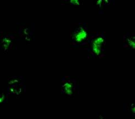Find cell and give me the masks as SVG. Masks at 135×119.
I'll list each match as a JSON object with an SVG mask.
<instances>
[{
	"label": "cell",
	"instance_id": "11",
	"mask_svg": "<svg viewBox=\"0 0 135 119\" xmlns=\"http://www.w3.org/2000/svg\"><path fill=\"white\" fill-rule=\"evenodd\" d=\"M130 110L132 114L135 113V105L134 103H132L130 105Z\"/></svg>",
	"mask_w": 135,
	"mask_h": 119
},
{
	"label": "cell",
	"instance_id": "3",
	"mask_svg": "<svg viewBox=\"0 0 135 119\" xmlns=\"http://www.w3.org/2000/svg\"><path fill=\"white\" fill-rule=\"evenodd\" d=\"M73 84L71 81H66L62 85V89L64 93L67 96H71L73 93Z\"/></svg>",
	"mask_w": 135,
	"mask_h": 119
},
{
	"label": "cell",
	"instance_id": "13",
	"mask_svg": "<svg viewBox=\"0 0 135 119\" xmlns=\"http://www.w3.org/2000/svg\"><path fill=\"white\" fill-rule=\"evenodd\" d=\"M103 2L106 4H108L109 3V0H103Z\"/></svg>",
	"mask_w": 135,
	"mask_h": 119
},
{
	"label": "cell",
	"instance_id": "10",
	"mask_svg": "<svg viewBox=\"0 0 135 119\" xmlns=\"http://www.w3.org/2000/svg\"><path fill=\"white\" fill-rule=\"evenodd\" d=\"M103 3V0H96V5L97 6H98V7H102Z\"/></svg>",
	"mask_w": 135,
	"mask_h": 119
},
{
	"label": "cell",
	"instance_id": "6",
	"mask_svg": "<svg viewBox=\"0 0 135 119\" xmlns=\"http://www.w3.org/2000/svg\"><path fill=\"white\" fill-rule=\"evenodd\" d=\"M22 33L25 36V40L27 42H30L31 41V37L30 36V31L27 27H25L22 30Z\"/></svg>",
	"mask_w": 135,
	"mask_h": 119
},
{
	"label": "cell",
	"instance_id": "2",
	"mask_svg": "<svg viewBox=\"0 0 135 119\" xmlns=\"http://www.w3.org/2000/svg\"><path fill=\"white\" fill-rule=\"evenodd\" d=\"M88 32L83 27H79L72 35V39L75 42L80 43L85 41L88 37Z\"/></svg>",
	"mask_w": 135,
	"mask_h": 119
},
{
	"label": "cell",
	"instance_id": "5",
	"mask_svg": "<svg viewBox=\"0 0 135 119\" xmlns=\"http://www.w3.org/2000/svg\"><path fill=\"white\" fill-rule=\"evenodd\" d=\"M126 42L131 49H135V37L130 36L126 39Z\"/></svg>",
	"mask_w": 135,
	"mask_h": 119
},
{
	"label": "cell",
	"instance_id": "12",
	"mask_svg": "<svg viewBox=\"0 0 135 119\" xmlns=\"http://www.w3.org/2000/svg\"><path fill=\"white\" fill-rule=\"evenodd\" d=\"M5 96L3 94H2L1 95H0V104L4 102V101L5 100Z\"/></svg>",
	"mask_w": 135,
	"mask_h": 119
},
{
	"label": "cell",
	"instance_id": "9",
	"mask_svg": "<svg viewBox=\"0 0 135 119\" xmlns=\"http://www.w3.org/2000/svg\"><path fill=\"white\" fill-rule=\"evenodd\" d=\"M69 3L71 5L76 6H79L81 5V2H80V0H69Z\"/></svg>",
	"mask_w": 135,
	"mask_h": 119
},
{
	"label": "cell",
	"instance_id": "4",
	"mask_svg": "<svg viewBox=\"0 0 135 119\" xmlns=\"http://www.w3.org/2000/svg\"><path fill=\"white\" fill-rule=\"evenodd\" d=\"M12 40L8 37H4L2 39V47L4 51H7V50L9 49V48L12 44Z\"/></svg>",
	"mask_w": 135,
	"mask_h": 119
},
{
	"label": "cell",
	"instance_id": "1",
	"mask_svg": "<svg viewBox=\"0 0 135 119\" xmlns=\"http://www.w3.org/2000/svg\"><path fill=\"white\" fill-rule=\"evenodd\" d=\"M105 42V39L102 36H97L93 40L91 43V50L94 55L97 56L101 55Z\"/></svg>",
	"mask_w": 135,
	"mask_h": 119
},
{
	"label": "cell",
	"instance_id": "7",
	"mask_svg": "<svg viewBox=\"0 0 135 119\" xmlns=\"http://www.w3.org/2000/svg\"><path fill=\"white\" fill-rule=\"evenodd\" d=\"M9 92L10 93H13L16 95H20L22 93V89L21 87H19V88H16V87L11 86L9 88Z\"/></svg>",
	"mask_w": 135,
	"mask_h": 119
},
{
	"label": "cell",
	"instance_id": "8",
	"mask_svg": "<svg viewBox=\"0 0 135 119\" xmlns=\"http://www.w3.org/2000/svg\"><path fill=\"white\" fill-rule=\"evenodd\" d=\"M19 82H20V81H19L18 79L14 78V79H11V80H10L9 81H8V84L10 85V86H14V85H16L17 84H18Z\"/></svg>",
	"mask_w": 135,
	"mask_h": 119
}]
</instances>
